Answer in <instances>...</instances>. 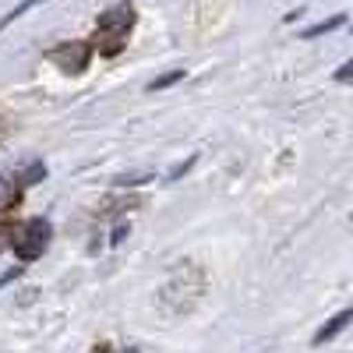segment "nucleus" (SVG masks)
Here are the masks:
<instances>
[{
	"mask_svg": "<svg viewBox=\"0 0 353 353\" xmlns=\"http://www.w3.org/2000/svg\"><path fill=\"white\" fill-rule=\"evenodd\" d=\"M134 18L138 14H134L131 0H117V4H110L99 14V21H96V46H99V53H106V57L121 53L128 36H131V28H134Z\"/></svg>",
	"mask_w": 353,
	"mask_h": 353,
	"instance_id": "nucleus-1",
	"label": "nucleus"
},
{
	"mask_svg": "<svg viewBox=\"0 0 353 353\" xmlns=\"http://www.w3.org/2000/svg\"><path fill=\"white\" fill-rule=\"evenodd\" d=\"M343 21H346V14H336V18H329V21H318V25H311V28H307L304 36H307V39H314V36H325V32H336V28H339Z\"/></svg>",
	"mask_w": 353,
	"mask_h": 353,
	"instance_id": "nucleus-6",
	"label": "nucleus"
},
{
	"mask_svg": "<svg viewBox=\"0 0 353 353\" xmlns=\"http://www.w3.org/2000/svg\"><path fill=\"white\" fill-rule=\"evenodd\" d=\"M191 166H194V156H191L188 163H181V166H173V170H170V176H166V181H176V176H184V173H188Z\"/></svg>",
	"mask_w": 353,
	"mask_h": 353,
	"instance_id": "nucleus-8",
	"label": "nucleus"
},
{
	"mask_svg": "<svg viewBox=\"0 0 353 353\" xmlns=\"http://www.w3.org/2000/svg\"><path fill=\"white\" fill-rule=\"evenodd\" d=\"M36 4H43V0H25V4H21V8H14V11H11V14H8V18H4V25H8V21H11V18H18V14H25V11H28V8H36Z\"/></svg>",
	"mask_w": 353,
	"mask_h": 353,
	"instance_id": "nucleus-9",
	"label": "nucleus"
},
{
	"mask_svg": "<svg viewBox=\"0 0 353 353\" xmlns=\"http://www.w3.org/2000/svg\"><path fill=\"white\" fill-rule=\"evenodd\" d=\"M8 237H11V233H8L4 226H0V251H4V248H8Z\"/></svg>",
	"mask_w": 353,
	"mask_h": 353,
	"instance_id": "nucleus-11",
	"label": "nucleus"
},
{
	"mask_svg": "<svg viewBox=\"0 0 353 353\" xmlns=\"http://www.w3.org/2000/svg\"><path fill=\"white\" fill-rule=\"evenodd\" d=\"M350 78H353V61H346V64L336 71V81H350Z\"/></svg>",
	"mask_w": 353,
	"mask_h": 353,
	"instance_id": "nucleus-10",
	"label": "nucleus"
},
{
	"mask_svg": "<svg viewBox=\"0 0 353 353\" xmlns=\"http://www.w3.org/2000/svg\"><path fill=\"white\" fill-rule=\"evenodd\" d=\"M350 321H353V311H339L336 318H329V321H325V329H318V336H314V346H321L325 339L339 336V332H343V329L350 325Z\"/></svg>",
	"mask_w": 353,
	"mask_h": 353,
	"instance_id": "nucleus-4",
	"label": "nucleus"
},
{
	"mask_svg": "<svg viewBox=\"0 0 353 353\" xmlns=\"http://www.w3.org/2000/svg\"><path fill=\"white\" fill-rule=\"evenodd\" d=\"M43 176H46V163H43V159H32L25 170H18V173H14V188H28V184L43 181Z\"/></svg>",
	"mask_w": 353,
	"mask_h": 353,
	"instance_id": "nucleus-5",
	"label": "nucleus"
},
{
	"mask_svg": "<svg viewBox=\"0 0 353 353\" xmlns=\"http://www.w3.org/2000/svg\"><path fill=\"white\" fill-rule=\"evenodd\" d=\"M184 78V71L181 68H173V71H166V74H159V78H152L149 81V92H159V88H170L173 81H181Z\"/></svg>",
	"mask_w": 353,
	"mask_h": 353,
	"instance_id": "nucleus-7",
	"label": "nucleus"
},
{
	"mask_svg": "<svg viewBox=\"0 0 353 353\" xmlns=\"http://www.w3.org/2000/svg\"><path fill=\"white\" fill-rule=\"evenodd\" d=\"M46 57H50V64H57L61 71H68V74H81V71L88 68V61H92V46L81 43V39H71V43L53 46Z\"/></svg>",
	"mask_w": 353,
	"mask_h": 353,
	"instance_id": "nucleus-3",
	"label": "nucleus"
},
{
	"mask_svg": "<svg viewBox=\"0 0 353 353\" xmlns=\"http://www.w3.org/2000/svg\"><path fill=\"white\" fill-rule=\"evenodd\" d=\"M50 241H53V223L43 219V216H36V219L21 223V230L14 233L11 244H14V254H18L21 261H36V258L46 254Z\"/></svg>",
	"mask_w": 353,
	"mask_h": 353,
	"instance_id": "nucleus-2",
	"label": "nucleus"
},
{
	"mask_svg": "<svg viewBox=\"0 0 353 353\" xmlns=\"http://www.w3.org/2000/svg\"><path fill=\"white\" fill-rule=\"evenodd\" d=\"M0 188H4V184H0Z\"/></svg>",
	"mask_w": 353,
	"mask_h": 353,
	"instance_id": "nucleus-12",
	"label": "nucleus"
}]
</instances>
